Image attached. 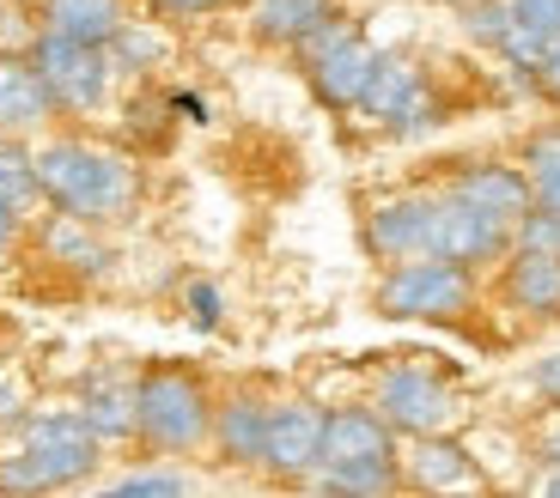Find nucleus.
Instances as JSON below:
<instances>
[{
	"label": "nucleus",
	"mask_w": 560,
	"mask_h": 498,
	"mask_svg": "<svg viewBox=\"0 0 560 498\" xmlns=\"http://www.w3.org/2000/svg\"><path fill=\"white\" fill-rule=\"evenodd\" d=\"M512 249V225L488 220L481 208L457 201V194H433V237H427V256H445V262L481 268V262H505Z\"/></svg>",
	"instance_id": "obj_7"
},
{
	"label": "nucleus",
	"mask_w": 560,
	"mask_h": 498,
	"mask_svg": "<svg viewBox=\"0 0 560 498\" xmlns=\"http://www.w3.org/2000/svg\"><path fill=\"white\" fill-rule=\"evenodd\" d=\"M299 61H305L311 92H317L329 110H360L365 80H372V68H378V49H372L353 25L329 19V25H317L305 43H299Z\"/></svg>",
	"instance_id": "obj_5"
},
{
	"label": "nucleus",
	"mask_w": 560,
	"mask_h": 498,
	"mask_svg": "<svg viewBox=\"0 0 560 498\" xmlns=\"http://www.w3.org/2000/svg\"><path fill=\"white\" fill-rule=\"evenodd\" d=\"M512 19H518V31L536 37L542 49L560 43V0H512Z\"/></svg>",
	"instance_id": "obj_24"
},
{
	"label": "nucleus",
	"mask_w": 560,
	"mask_h": 498,
	"mask_svg": "<svg viewBox=\"0 0 560 498\" xmlns=\"http://www.w3.org/2000/svg\"><path fill=\"white\" fill-rule=\"evenodd\" d=\"M317 469H396V426L378 407H336L323 414V456Z\"/></svg>",
	"instance_id": "obj_8"
},
{
	"label": "nucleus",
	"mask_w": 560,
	"mask_h": 498,
	"mask_svg": "<svg viewBox=\"0 0 560 498\" xmlns=\"http://www.w3.org/2000/svg\"><path fill=\"white\" fill-rule=\"evenodd\" d=\"M37 189L56 201L61 213L73 220L98 225V220H116V213L135 201V177L116 153L104 146H85V140H56L37 153Z\"/></svg>",
	"instance_id": "obj_1"
},
{
	"label": "nucleus",
	"mask_w": 560,
	"mask_h": 498,
	"mask_svg": "<svg viewBox=\"0 0 560 498\" xmlns=\"http://www.w3.org/2000/svg\"><path fill=\"white\" fill-rule=\"evenodd\" d=\"M80 414L92 419V431H98V438H135V431H140V419H135V383H122L116 371L85 377Z\"/></svg>",
	"instance_id": "obj_18"
},
{
	"label": "nucleus",
	"mask_w": 560,
	"mask_h": 498,
	"mask_svg": "<svg viewBox=\"0 0 560 498\" xmlns=\"http://www.w3.org/2000/svg\"><path fill=\"white\" fill-rule=\"evenodd\" d=\"M530 383H536V395H548V402L560 407V346H555V353H548V359H536Z\"/></svg>",
	"instance_id": "obj_27"
},
{
	"label": "nucleus",
	"mask_w": 560,
	"mask_h": 498,
	"mask_svg": "<svg viewBox=\"0 0 560 498\" xmlns=\"http://www.w3.org/2000/svg\"><path fill=\"white\" fill-rule=\"evenodd\" d=\"M116 493H189V481L183 474H128V481H116Z\"/></svg>",
	"instance_id": "obj_26"
},
{
	"label": "nucleus",
	"mask_w": 560,
	"mask_h": 498,
	"mask_svg": "<svg viewBox=\"0 0 560 498\" xmlns=\"http://www.w3.org/2000/svg\"><path fill=\"white\" fill-rule=\"evenodd\" d=\"M19 414V395H13V389H7V383H0V426H7V419H13Z\"/></svg>",
	"instance_id": "obj_32"
},
{
	"label": "nucleus",
	"mask_w": 560,
	"mask_h": 498,
	"mask_svg": "<svg viewBox=\"0 0 560 498\" xmlns=\"http://www.w3.org/2000/svg\"><path fill=\"white\" fill-rule=\"evenodd\" d=\"M536 85H542V92L560 104V43H555V49L542 56V68H536Z\"/></svg>",
	"instance_id": "obj_29"
},
{
	"label": "nucleus",
	"mask_w": 560,
	"mask_h": 498,
	"mask_svg": "<svg viewBox=\"0 0 560 498\" xmlns=\"http://www.w3.org/2000/svg\"><path fill=\"white\" fill-rule=\"evenodd\" d=\"M469 305H476V280L445 256H408V262H390V274L378 280V317L396 322H451Z\"/></svg>",
	"instance_id": "obj_4"
},
{
	"label": "nucleus",
	"mask_w": 560,
	"mask_h": 498,
	"mask_svg": "<svg viewBox=\"0 0 560 498\" xmlns=\"http://www.w3.org/2000/svg\"><path fill=\"white\" fill-rule=\"evenodd\" d=\"M31 194H43L37 189V158L19 146V134H0V201H7V208H25Z\"/></svg>",
	"instance_id": "obj_22"
},
{
	"label": "nucleus",
	"mask_w": 560,
	"mask_h": 498,
	"mask_svg": "<svg viewBox=\"0 0 560 498\" xmlns=\"http://www.w3.org/2000/svg\"><path fill=\"white\" fill-rule=\"evenodd\" d=\"M317 456H323V407H311V402L268 407L262 469L275 481H305V474H317Z\"/></svg>",
	"instance_id": "obj_11"
},
{
	"label": "nucleus",
	"mask_w": 560,
	"mask_h": 498,
	"mask_svg": "<svg viewBox=\"0 0 560 498\" xmlns=\"http://www.w3.org/2000/svg\"><path fill=\"white\" fill-rule=\"evenodd\" d=\"M31 61H37L43 85L56 97V110H98L104 92H110V56L104 43H80V37H61V31L43 25V37L31 43Z\"/></svg>",
	"instance_id": "obj_6"
},
{
	"label": "nucleus",
	"mask_w": 560,
	"mask_h": 498,
	"mask_svg": "<svg viewBox=\"0 0 560 498\" xmlns=\"http://www.w3.org/2000/svg\"><path fill=\"white\" fill-rule=\"evenodd\" d=\"M159 13H177V19H196V13H213V7H225V0H153Z\"/></svg>",
	"instance_id": "obj_30"
},
{
	"label": "nucleus",
	"mask_w": 560,
	"mask_h": 498,
	"mask_svg": "<svg viewBox=\"0 0 560 498\" xmlns=\"http://www.w3.org/2000/svg\"><path fill=\"white\" fill-rule=\"evenodd\" d=\"M505 305L536 322L560 317V249H530V244L505 249Z\"/></svg>",
	"instance_id": "obj_12"
},
{
	"label": "nucleus",
	"mask_w": 560,
	"mask_h": 498,
	"mask_svg": "<svg viewBox=\"0 0 560 498\" xmlns=\"http://www.w3.org/2000/svg\"><path fill=\"white\" fill-rule=\"evenodd\" d=\"M378 414L390 419L396 431L408 438H427V431H445L457 419V395L451 383H439L433 371H420V365H402L378 383Z\"/></svg>",
	"instance_id": "obj_9"
},
{
	"label": "nucleus",
	"mask_w": 560,
	"mask_h": 498,
	"mask_svg": "<svg viewBox=\"0 0 560 498\" xmlns=\"http://www.w3.org/2000/svg\"><path fill=\"white\" fill-rule=\"evenodd\" d=\"M56 97L43 85L37 61L31 56H0V134H31L49 122Z\"/></svg>",
	"instance_id": "obj_15"
},
{
	"label": "nucleus",
	"mask_w": 560,
	"mask_h": 498,
	"mask_svg": "<svg viewBox=\"0 0 560 498\" xmlns=\"http://www.w3.org/2000/svg\"><path fill=\"white\" fill-rule=\"evenodd\" d=\"M262 431H268V407L238 395L213 414V443H220L225 462H262Z\"/></svg>",
	"instance_id": "obj_20"
},
{
	"label": "nucleus",
	"mask_w": 560,
	"mask_h": 498,
	"mask_svg": "<svg viewBox=\"0 0 560 498\" xmlns=\"http://www.w3.org/2000/svg\"><path fill=\"white\" fill-rule=\"evenodd\" d=\"M524 177H530L542 208H560V128H542V134L524 146Z\"/></svg>",
	"instance_id": "obj_21"
},
{
	"label": "nucleus",
	"mask_w": 560,
	"mask_h": 498,
	"mask_svg": "<svg viewBox=\"0 0 560 498\" xmlns=\"http://www.w3.org/2000/svg\"><path fill=\"white\" fill-rule=\"evenodd\" d=\"M427 237H433V194L384 201V208L365 220V244H372V256H384V262L427 256Z\"/></svg>",
	"instance_id": "obj_14"
},
{
	"label": "nucleus",
	"mask_w": 560,
	"mask_h": 498,
	"mask_svg": "<svg viewBox=\"0 0 560 498\" xmlns=\"http://www.w3.org/2000/svg\"><path fill=\"white\" fill-rule=\"evenodd\" d=\"M189 310H196L201 329H213V322H220V292H213V286H189Z\"/></svg>",
	"instance_id": "obj_28"
},
{
	"label": "nucleus",
	"mask_w": 560,
	"mask_h": 498,
	"mask_svg": "<svg viewBox=\"0 0 560 498\" xmlns=\"http://www.w3.org/2000/svg\"><path fill=\"white\" fill-rule=\"evenodd\" d=\"M451 194L469 201V208H481L500 225H518L524 213L536 208V189H530V177H524V165H469V170L451 177Z\"/></svg>",
	"instance_id": "obj_13"
},
{
	"label": "nucleus",
	"mask_w": 560,
	"mask_h": 498,
	"mask_svg": "<svg viewBox=\"0 0 560 498\" xmlns=\"http://www.w3.org/2000/svg\"><path fill=\"white\" fill-rule=\"evenodd\" d=\"M98 431L85 414H37L25 419V443H19L13 462H0V486H25V493H43V486H73L98 469Z\"/></svg>",
	"instance_id": "obj_2"
},
{
	"label": "nucleus",
	"mask_w": 560,
	"mask_h": 498,
	"mask_svg": "<svg viewBox=\"0 0 560 498\" xmlns=\"http://www.w3.org/2000/svg\"><path fill=\"white\" fill-rule=\"evenodd\" d=\"M13 232H19V208H7V201H0V244H13Z\"/></svg>",
	"instance_id": "obj_31"
},
{
	"label": "nucleus",
	"mask_w": 560,
	"mask_h": 498,
	"mask_svg": "<svg viewBox=\"0 0 560 498\" xmlns=\"http://www.w3.org/2000/svg\"><path fill=\"white\" fill-rule=\"evenodd\" d=\"M542 456H548V469H560V426L542 438Z\"/></svg>",
	"instance_id": "obj_33"
},
{
	"label": "nucleus",
	"mask_w": 560,
	"mask_h": 498,
	"mask_svg": "<svg viewBox=\"0 0 560 498\" xmlns=\"http://www.w3.org/2000/svg\"><path fill=\"white\" fill-rule=\"evenodd\" d=\"M402 481L420 486V493H457V486H481V474H476V462H469V450H463L457 438L427 431V438L402 456Z\"/></svg>",
	"instance_id": "obj_16"
},
{
	"label": "nucleus",
	"mask_w": 560,
	"mask_h": 498,
	"mask_svg": "<svg viewBox=\"0 0 560 498\" xmlns=\"http://www.w3.org/2000/svg\"><path fill=\"white\" fill-rule=\"evenodd\" d=\"M171 104H177V110H183V116H196V122H201V97H189V92H177V97H171Z\"/></svg>",
	"instance_id": "obj_34"
},
{
	"label": "nucleus",
	"mask_w": 560,
	"mask_h": 498,
	"mask_svg": "<svg viewBox=\"0 0 560 498\" xmlns=\"http://www.w3.org/2000/svg\"><path fill=\"white\" fill-rule=\"evenodd\" d=\"M43 19H49V31H61V37L104 43V49H110V37L128 25L122 0H49V7H43Z\"/></svg>",
	"instance_id": "obj_19"
},
{
	"label": "nucleus",
	"mask_w": 560,
	"mask_h": 498,
	"mask_svg": "<svg viewBox=\"0 0 560 498\" xmlns=\"http://www.w3.org/2000/svg\"><path fill=\"white\" fill-rule=\"evenodd\" d=\"M365 116H378L384 128H396V134H415V128L433 122V92H427V80H420L415 61L402 56H378V68H372V80H365V97H360Z\"/></svg>",
	"instance_id": "obj_10"
},
{
	"label": "nucleus",
	"mask_w": 560,
	"mask_h": 498,
	"mask_svg": "<svg viewBox=\"0 0 560 498\" xmlns=\"http://www.w3.org/2000/svg\"><path fill=\"white\" fill-rule=\"evenodd\" d=\"M336 7L329 0H250V31L262 43H305L317 25H329Z\"/></svg>",
	"instance_id": "obj_17"
},
{
	"label": "nucleus",
	"mask_w": 560,
	"mask_h": 498,
	"mask_svg": "<svg viewBox=\"0 0 560 498\" xmlns=\"http://www.w3.org/2000/svg\"><path fill=\"white\" fill-rule=\"evenodd\" d=\"M542 493H560V469H548V481H542Z\"/></svg>",
	"instance_id": "obj_35"
},
{
	"label": "nucleus",
	"mask_w": 560,
	"mask_h": 498,
	"mask_svg": "<svg viewBox=\"0 0 560 498\" xmlns=\"http://www.w3.org/2000/svg\"><path fill=\"white\" fill-rule=\"evenodd\" d=\"M135 419L153 450H196L201 438L213 431V407H208V389H201L196 371H183V365H153V371L135 377Z\"/></svg>",
	"instance_id": "obj_3"
},
{
	"label": "nucleus",
	"mask_w": 560,
	"mask_h": 498,
	"mask_svg": "<svg viewBox=\"0 0 560 498\" xmlns=\"http://www.w3.org/2000/svg\"><path fill=\"white\" fill-rule=\"evenodd\" d=\"M110 43H116V61H153L159 56V37H147V31H135V25H122Z\"/></svg>",
	"instance_id": "obj_25"
},
{
	"label": "nucleus",
	"mask_w": 560,
	"mask_h": 498,
	"mask_svg": "<svg viewBox=\"0 0 560 498\" xmlns=\"http://www.w3.org/2000/svg\"><path fill=\"white\" fill-rule=\"evenodd\" d=\"M555 213H560V208H555Z\"/></svg>",
	"instance_id": "obj_36"
},
{
	"label": "nucleus",
	"mask_w": 560,
	"mask_h": 498,
	"mask_svg": "<svg viewBox=\"0 0 560 498\" xmlns=\"http://www.w3.org/2000/svg\"><path fill=\"white\" fill-rule=\"evenodd\" d=\"M317 486L323 493H390V486H402V474L396 469H317Z\"/></svg>",
	"instance_id": "obj_23"
}]
</instances>
